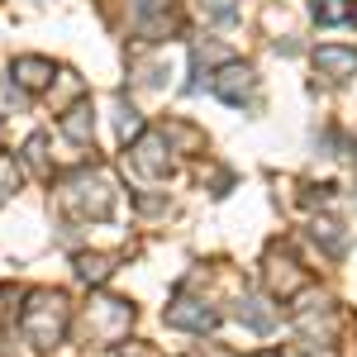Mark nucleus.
<instances>
[{
    "label": "nucleus",
    "mask_w": 357,
    "mask_h": 357,
    "mask_svg": "<svg viewBox=\"0 0 357 357\" xmlns=\"http://www.w3.org/2000/svg\"><path fill=\"white\" fill-rule=\"evenodd\" d=\"M20 329H24V338L33 348L62 343V333H67V296L62 291H33L24 314H20Z\"/></svg>",
    "instance_id": "obj_1"
},
{
    "label": "nucleus",
    "mask_w": 357,
    "mask_h": 357,
    "mask_svg": "<svg viewBox=\"0 0 357 357\" xmlns=\"http://www.w3.org/2000/svg\"><path fill=\"white\" fill-rule=\"evenodd\" d=\"M67 200H72V210L86 215V220H110L114 186H110L105 172H77V176L67 181Z\"/></svg>",
    "instance_id": "obj_2"
},
{
    "label": "nucleus",
    "mask_w": 357,
    "mask_h": 357,
    "mask_svg": "<svg viewBox=\"0 0 357 357\" xmlns=\"http://www.w3.org/2000/svg\"><path fill=\"white\" fill-rule=\"evenodd\" d=\"M129 324H134V305H129V301H114V296H96V301H91V314H86V329H91V338L119 343Z\"/></svg>",
    "instance_id": "obj_3"
},
{
    "label": "nucleus",
    "mask_w": 357,
    "mask_h": 357,
    "mask_svg": "<svg viewBox=\"0 0 357 357\" xmlns=\"http://www.w3.org/2000/svg\"><path fill=\"white\" fill-rule=\"evenodd\" d=\"M129 24H134V33H143V38H167V33L176 29V10H172L167 0H134V5H129Z\"/></svg>",
    "instance_id": "obj_4"
},
{
    "label": "nucleus",
    "mask_w": 357,
    "mask_h": 357,
    "mask_svg": "<svg viewBox=\"0 0 357 357\" xmlns=\"http://www.w3.org/2000/svg\"><path fill=\"white\" fill-rule=\"evenodd\" d=\"M167 134H138L134 138V172L143 176H167L172 172V158H167Z\"/></svg>",
    "instance_id": "obj_5"
},
{
    "label": "nucleus",
    "mask_w": 357,
    "mask_h": 357,
    "mask_svg": "<svg viewBox=\"0 0 357 357\" xmlns=\"http://www.w3.org/2000/svg\"><path fill=\"white\" fill-rule=\"evenodd\" d=\"M210 86H215V96H220V100L243 105V100H252V91H257V77H252V67H243V62H229Z\"/></svg>",
    "instance_id": "obj_6"
},
{
    "label": "nucleus",
    "mask_w": 357,
    "mask_h": 357,
    "mask_svg": "<svg viewBox=\"0 0 357 357\" xmlns=\"http://www.w3.org/2000/svg\"><path fill=\"white\" fill-rule=\"evenodd\" d=\"M167 324H172V329L205 333V329H215V324H220V314H215L205 301H186V296H181V301L167 305Z\"/></svg>",
    "instance_id": "obj_7"
},
{
    "label": "nucleus",
    "mask_w": 357,
    "mask_h": 357,
    "mask_svg": "<svg viewBox=\"0 0 357 357\" xmlns=\"http://www.w3.org/2000/svg\"><path fill=\"white\" fill-rule=\"evenodd\" d=\"M314 67L329 72L333 82H348L357 72V48H333V43H324V48H314Z\"/></svg>",
    "instance_id": "obj_8"
},
{
    "label": "nucleus",
    "mask_w": 357,
    "mask_h": 357,
    "mask_svg": "<svg viewBox=\"0 0 357 357\" xmlns=\"http://www.w3.org/2000/svg\"><path fill=\"white\" fill-rule=\"evenodd\" d=\"M234 314H238V324H248L252 333H272V324H276V310L267 305V296H243Z\"/></svg>",
    "instance_id": "obj_9"
},
{
    "label": "nucleus",
    "mask_w": 357,
    "mask_h": 357,
    "mask_svg": "<svg viewBox=\"0 0 357 357\" xmlns=\"http://www.w3.org/2000/svg\"><path fill=\"white\" fill-rule=\"evenodd\" d=\"M15 82L24 91H38V86L53 82V62L48 57H15Z\"/></svg>",
    "instance_id": "obj_10"
},
{
    "label": "nucleus",
    "mask_w": 357,
    "mask_h": 357,
    "mask_svg": "<svg viewBox=\"0 0 357 357\" xmlns=\"http://www.w3.org/2000/svg\"><path fill=\"white\" fill-rule=\"evenodd\" d=\"M310 15H314L319 24H353L357 5L353 0H310Z\"/></svg>",
    "instance_id": "obj_11"
},
{
    "label": "nucleus",
    "mask_w": 357,
    "mask_h": 357,
    "mask_svg": "<svg viewBox=\"0 0 357 357\" xmlns=\"http://www.w3.org/2000/svg\"><path fill=\"white\" fill-rule=\"evenodd\" d=\"M91 105H77V110H67L62 114V134L72 138V143H91Z\"/></svg>",
    "instance_id": "obj_12"
},
{
    "label": "nucleus",
    "mask_w": 357,
    "mask_h": 357,
    "mask_svg": "<svg viewBox=\"0 0 357 357\" xmlns=\"http://www.w3.org/2000/svg\"><path fill=\"white\" fill-rule=\"evenodd\" d=\"M110 272H114L110 257H100V252H82V257H77V276H82V281H91V286H100Z\"/></svg>",
    "instance_id": "obj_13"
},
{
    "label": "nucleus",
    "mask_w": 357,
    "mask_h": 357,
    "mask_svg": "<svg viewBox=\"0 0 357 357\" xmlns=\"http://www.w3.org/2000/svg\"><path fill=\"white\" fill-rule=\"evenodd\" d=\"M310 234H314V243H324L329 252H343V248H348V234H343L333 220H314V224H310Z\"/></svg>",
    "instance_id": "obj_14"
},
{
    "label": "nucleus",
    "mask_w": 357,
    "mask_h": 357,
    "mask_svg": "<svg viewBox=\"0 0 357 357\" xmlns=\"http://www.w3.org/2000/svg\"><path fill=\"white\" fill-rule=\"evenodd\" d=\"M15 191H20V162L0 153V200H10Z\"/></svg>",
    "instance_id": "obj_15"
},
{
    "label": "nucleus",
    "mask_w": 357,
    "mask_h": 357,
    "mask_svg": "<svg viewBox=\"0 0 357 357\" xmlns=\"http://www.w3.org/2000/svg\"><path fill=\"white\" fill-rule=\"evenodd\" d=\"M200 10H205L210 20H220V24H234V20H238V5H234V0H200Z\"/></svg>",
    "instance_id": "obj_16"
},
{
    "label": "nucleus",
    "mask_w": 357,
    "mask_h": 357,
    "mask_svg": "<svg viewBox=\"0 0 357 357\" xmlns=\"http://www.w3.org/2000/svg\"><path fill=\"white\" fill-rule=\"evenodd\" d=\"M24 110V96H20V86H10L0 77V114H20Z\"/></svg>",
    "instance_id": "obj_17"
},
{
    "label": "nucleus",
    "mask_w": 357,
    "mask_h": 357,
    "mask_svg": "<svg viewBox=\"0 0 357 357\" xmlns=\"http://www.w3.org/2000/svg\"><path fill=\"white\" fill-rule=\"evenodd\" d=\"M257 357H281V353H257Z\"/></svg>",
    "instance_id": "obj_18"
}]
</instances>
